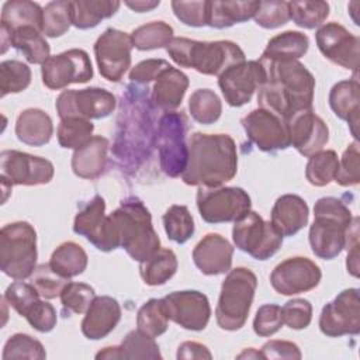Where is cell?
I'll return each instance as SVG.
<instances>
[{"instance_id": "cell-1", "label": "cell", "mask_w": 360, "mask_h": 360, "mask_svg": "<svg viewBox=\"0 0 360 360\" xmlns=\"http://www.w3.org/2000/svg\"><path fill=\"white\" fill-rule=\"evenodd\" d=\"M266 82L257 90V104L285 122L300 111L312 108L315 77L300 60H263Z\"/></svg>"}, {"instance_id": "cell-2", "label": "cell", "mask_w": 360, "mask_h": 360, "mask_svg": "<svg viewBox=\"0 0 360 360\" xmlns=\"http://www.w3.org/2000/svg\"><path fill=\"white\" fill-rule=\"evenodd\" d=\"M187 146V165L180 176L187 186L219 187L236 176L238 152L231 135L194 132Z\"/></svg>"}, {"instance_id": "cell-3", "label": "cell", "mask_w": 360, "mask_h": 360, "mask_svg": "<svg viewBox=\"0 0 360 360\" xmlns=\"http://www.w3.org/2000/svg\"><path fill=\"white\" fill-rule=\"evenodd\" d=\"M118 248L134 260L143 262L160 249V239L152 225V215L145 204L129 197L110 214Z\"/></svg>"}, {"instance_id": "cell-4", "label": "cell", "mask_w": 360, "mask_h": 360, "mask_svg": "<svg viewBox=\"0 0 360 360\" xmlns=\"http://www.w3.org/2000/svg\"><path fill=\"white\" fill-rule=\"evenodd\" d=\"M166 52L180 68L194 69L207 76H219L228 68L245 60L243 51L232 41H195L173 37Z\"/></svg>"}, {"instance_id": "cell-5", "label": "cell", "mask_w": 360, "mask_h": 360, "mask_svg": "<svg viewBox=\"0 0 360 360\" xmlns=\"http://www.w3.org/2000/svg\"><path fill=\"white\" fill-rule=\"evenodd\" d=\"M257 287L256 274L246 267L228 271L215 308L217 323L224 330H238L248 319Z\"/></svg>"}, {"instance_id": "cell-6", "label": "cell", "mask_w": 360, "mask_h": 360, "mask_svg": "<svg viewBox=\"0 0 360 360\" xmlns=\"http://www.w3.org/2000/svg\"><path fill=\"white\" fill-rule=\"evenodd\" d=\"M37 231L27 221H15L0 231V269L14 280L31 277L37 267Z\"/></svg>"}, {"instance_id": "cell-7", "label": "cell", "mask_w": 360, "mask_h": 360, "mask_svg": "<svg viewBox=\"0 0 360 360\" xmlns=\"http://www.w3.org/2000/svg\"><path fill=\"white\" fill-rule=\"evenodd\" d=\"M187 117L179 111H167L159 120L156 146L160 169L169 177H179L186 169L188 146L186 143Z\"/></svg>"}, {"instance_id": "cell-8", "label": "cell", "mask_w": 360, "mask_h": 360, "mask_svg": "<svg viewBox=\"0 0 360 360\" xmlns=\"http://www.w3.org/2000/svg\"><path fill=\"white\" fill-rule=\"evenodd\" d=\"M283 238L270 221H264L255 211L246 212L232 228L235 246L256 260L270 259L281 248Z\"/></svg>"}, {"instance_id": "cell-9", "label": "cell", "mask_w": 360, "mask_h": 360, "mask_svg": "<svg viewBox=\"0 0 360 360\" xmlns=\"http://www.w3.org/2000/svg\"><path fill=\"white\" fill-rule=\"evenodd\" d=\"M195 201L207 224L235 222L252 207L249 194L240 187H200Z\"/></svg>"}, {"instance_id": "cell-10", "label": "cell", "mask_w": 360, "mask_h": 360, "mask_svg": "<svg viewBox=\"0 0 360 360\" xmlns=\"http://www.w3.org/2000/svg\"><path fill=\"white\" fill-rule=\"evenodd\" d=\"M115 96L101 87L63 90L55 103L60 120L70 117L84 120L105 118L115 110Z\"/></svg>"}, {"instance_id": "cell-11", "label": "cell", "mask_w": 360, "mask_h": 360, "mask_svg": "<svg viewBox=\"0 0 360 360\" xmlns=\"http://www.w3.org/2000/svg\"><path fill=\"white\" fill-rule=\"evenodd\" d=\"M41 66L42 83L51 90H60L75 83H86L93 77L90 56L79 48L49 56Z\"/></svg>"}, {"instance_id": "cell-12", "label": "cell", "mask_w": 360, "mask_h": 360, "mask_svg": "<svg viewBox=\"0 0 360 360\" xmlns=\"http://www.w3.org/2000/svg\"><path fill=\"white\" fill-rule=\"evenodd\" d=\"M53 174L55 167L48 159L13 149L0 153V180L10 187L48 184Z\"/></svg>"}, {"instance_id": "cell-13", "label": "cell", "mask_w": 360, "mask_h": 360, "mask_svg": "<svg viewBox=\"0 0 360 360\" xmlns=\"http://www.w3.org/2000/svg\"><path fill=\"white\" fill-rule=\"evenodd\" d=\"M131 34L107 28L94 44V56L100 75L108 82H120L131 66Z\"/></svg>"}, {"instance_id": "cell-14", "label": "cell", "mask_w": 360, "mask_h": 360, "mask_svg": "<svg viewBox=\"0 0 360 360\" xmlns=\"http://www.w3.org/2000/svg\"><path fill=\"white\" fill-rule=\"evenodd\" d=\"M266 82V69L260 60H243L218 76V86L231 107H242L250 101Z\"/></svg>"}, {"instance_id": "cell-15", "label": "cell", "mask_w": 360, "mask_h": 360, "mask_svg": "<svg viewBox=\"0 0 360 360\" xmlns=\"http://www.w3.org/2000/svg\"><path fill=\"white\" fill-rule=\"evenodd\" d=\"M319 329L329 338L357 335L360 332V298L357 288L340 291L319 315Z\"/></svg>"}, {"instance_id": "cell-16", "label": "cell", "mask_w": 360, "mask_h": 360, "mask_svg": "<svg viewBox=\"0 0 360 360\" xmlns=\"http://www.w3.org/2000/svg\"><path fill=\"white\" fill-rule=\"evenodd\" d=\"M321 278L322 271L315 262L304 256H294L274 267L270 284L281 295H297L314 290Z\"/></svg>"}, {"instance_id": "cell-17", "label": "cell", "mask_w": 360, "mask_h": 360, "mask_svg": "<svg viewBox=\"0 0 360 360\" xmlns=\"http://www.w3.org/2000/svg\"><path fill=\"white\" fill-rule=\"evenodd\" d=\"M248 139L263 152H274L291 146L287 122L277 114L256 108L242 118Z\"/></svg>"}, {"instance_id": "cell-18", "label": "cell", "mask_w": 360, "mask_h": 360, "mask_svg": "<svg viewBox=\"0 0 360 360\" xmlns=\"http://www.w3.org/2000/svg\"><path fill=\"white\" fill-rule=\"evenodd\" d=\"M315 41L321 53L332 63L357 72L360 58V41L339 22L322 24L315 32Z\"/></svg>"}, {"instance_id": "cell-19", "label": "cell", "mask_w": 360, "mask_h": 360, "mask_svg": "<svg viewBox=\"0 0 360 360\" xmlns=\"http://www.w3.org/2000/svg\"><path fill=\"white\" fill-rule=\"evenodd\" d=\"M73 232L84 236L101 252H111L118 248L110 215H105V201L94 195L75 217Z\"/></svg>"}, {"instance_id": "cell-20", "label": "cell", "mask_w": 360, "mask_h": 360, "mask_svg": "<svg viewBox=\"0 0 360 360\" xmlns=\"http://www.w3.org/2000/svg\"><path fill=\"white\" fill-rule=\"evenodd\" d=\"M170 321L187 330H202L210 322L211 307L205 294L197 290L173 291L162 298Z\"/></svg>"}, {"instance_id": "cell-21", "label": "cell", "mask_w": 360, "mask_h": 360, "mask_svg": "<svg viewBox=\"0 0 360 360\" xmlns=\"http://www.w3.org/2000/svg\"><path fill=\"white\" fill-rule=\"evenodd\" d=\"M287 127L291 146H294L302 156L309 158L322 150L329 141L328 125L312 108L292 115L287 121Z\"/></svg>"}, {"instance_id": "cell-22", "label": "cell", "mask_w": 360, "mask_h": 360, "mask_svg": "<svg viewBox=\"0 0 360 360\" xmlns=\"http://www.w3.org/2000/svg\"><path fill=\"white\" fill-rule=\"evenodd\" d=\"M314 222L309 228V245L315 256L323 260H330L339 256V253L346 248L347 231L352 225L340 219L314 215Z\"/></svg>"}, {"instance_id": "cell-23", "label": "cell", "mask_w": 360, "mask_h": 360, "mask_svg": "<svg viewBox=\"0 0 360 360\" xmlns=\"http://www.w3.org/2000/svg\"><path fill=\"white\" fill-rule=\"evenodd\" d=\"M233 246L219 233H207L193 250V262L205 276H218L231 270Z\"/></svg>"}, {"instance_id": "cell-24", "label": "cell", "mask_w": 360, "mask_h": 360, "mask_svg": "<svg viewBox=\"0 0 360 360\" xmlns=\"http://www.w3.org/2000/svg\"><path fill=\"white\" fill-rule=\"evenodd\" d=\"M121 319V307L110 295L96 297L82 321V333L90 340H98L110 335Z\"/></svg>"}, {"instance_id": "cell-25", "label": "cell", "mask_w": 360, "mask_h": 360, "mask_svg": "<svg viewBox=\"0 0 360 360\" xmlns=\"http://www.w3.org/2000/svg\"><path fill=\"white\" fill-rule=\"evenodd\" d=\"M308 218L307 201L297 194H284L276 200L270 222L283 236H292L308 224Z\"/></svg>"}, {"instance_id": "cell-26", "label": "cell", "mask_w": 360, "mask_h": 360, "mask_svg": "<svg viewBox=\"0 0 360 360\" xmlns=\"http://www.w3.org/2000/svg\"><path fill=\"white\" fill-rule=\"evenodd\" d=\"M329 105L338 118L349 124L352 135L357 141L360 112V84L357 79L342 80L333 84L329 93Z\"/></svg>"}, {"instance_id": "cell-27", "label": "cell", "mask_w": 360, "mask_h": 360, "mask_svg": "<svg viewBox=\"0 0 360 360\" xmlns=\"http://www.w3.org/2000/svg\"><path fill=\"white\" fill-rule=\"evenodd\" d=\"M188 84L187 75L170 65L156 77L152 89V101L166 112L174 111L180 107Z\"/></svg>"}, {"instance_id": "cell-28", "label": "cell", "mask_w": 360, "mask_h": 360, "mask_svg": "<svg viewBox=\"0 0 360 360\" xmlns=\"http://www.w3.org/2000/svg\"><path fill=\"white\" fill-rule=\"evenodd\" d=\"M108 141L94 135L83 148L76 149L72 156V170L80 179L94 180L100 177L107 166Z\"/></svg>"}, {"instance_id": "cell-29", "label": "cell", "mask_w": 360, "mask_h": 360, "mask_svg": "<svg viewBox=\"0 0 360 360\" xmlns=\"http://www.w3.org/2000/svg\"><path fill=\"white\" fill-rule=\"evenodd\" d=\"M52 132V118L41 108H27L17 117L15 135L25 145L44 146L51 141Z\"/></svg>"}, {"instance_id": "cell-30", "label": "cell", "mask_w": 360, "mask_h": 360, "mask_svg": "<svg viewBox=\"0 0 360 360\" xmlns=\"http://www.w3.org/2000/svg\"><path fill=\"white\" fill-rule=\"evenodd\" d=\"M259 1H210L208 25L212 28H228L255 17Z\"/></svg>"}, {"instance_id": "cell-31", "label": "cell", "mask_w": 360, "mask_h": 360, "mask_svg": "<svg viewBox=\"0 0 360 360\" xmlns=\"http://www.w3.org/2000/svg\"><path fill=\"white\" fill-rule=\"evenodd\" d=\"M42 10L38 3L28 0L6 1L1 7L0 27L10 32L22 27H34L42 32Z\"/></svg>"}, {"instance_id": "cell-32", "label": "cell", "mask_w": 360, "mask_h": 360, "mask_svg": "<svg viewBox=\"0 0 360 360\" xmlns=\"http://www.w3.org/2000/svg\"><path fill=\"white\" fill-rule=\"evenodd\" d=\"M309 48V39L304 32L285 31L273 37L263 53V60H298L307 53Z\"/></svg>"}, {"instance_id": "cell-33", "label": "cell", "mask_w": 360, "mask_h": 360, "mask_svg": "<svg viewBox=\"0 0 360 360\" xmlns=\"http://www.w3.org/2000/svg\"><path fill=\"white\" fill-rule=\"evenodd\" d=\"M121 3L117 0H77L70 1L72 25L79 30L97 27L101 20L112 17Z\"/></svg>"}, {"instance_id": "cell-34", "label": "cell", "mask_w": 360, "mask_h": 360, "mask_svg": "<svg viewBox=\"0 0 360 360\" xmlns=\"http://www.w3.org/2000/svg\"><path fill=\"white\" fill-rule=\"evenodd\" d=\"M177 257L172 249L160 248L149 259L139 263V274L148 285H162L177 271Z\"/></svg>"}, {"instance_id": "cell-35", "label": "cell", "mask_w": 360, "mask_h": 360, "mask_svg": "<svg viewBox=\"0 0 360 360\" xmlns=\"http://www.w3.org/2000/svg\"><path fill=\"white\" fill-rule=\"evenodd\" d=\"M89 263L87 253L76 242L60 243L51 255V267L65 278H72L82 274Z\"/></svg>"}, {"instance_id": "cell-36", "label": "cell", "mask_w": 360, "mask_h": 360, "mask_svg": "<svg viewBox=\"0 0 360 360\" xmlns=\"http://www.w3.org/2000/svg\"><path fill=\"white\" fill-rule=\"evenodd\" d=\"M11 46L20 51L30 63L42 65L51 55V46L42 32L34 27H22L11 32Z\"/></svg>"}, {"instance_id": "cell-37", "label": "cell", "mask_w": 360, "mask_h": 360, "mask_svg": "<svg viewBox=\"0 0 360 360\" xmlns=\"http://www.w3.org/2000/svg\"><path fill=\"white\" fill-rule=\"evenodd\" d=\"M134 48L139 51H152L166 48L173 39V28L167 22L158 20L146 22L131 32Z\"/></svg>"}, {"instance_id": "cell-38", "label": "cell", "mask_w": 360, "mask_h": 360, "mask_svg": "<svg viewBox=\"0 0 360 360\" xmlns=\"http://www.w3.org/2000/svg\"><path fill=\"white\" fill-rule=\"evenodd\" d=\"M339 167L338 153L332 149L319 150L309 156L305 166V177L311 186L323 187L333 181Z\"/></svg>"}, {"instance_id": "cell-39", "label": "cell", "mask_w": 360, "mask_h": 360, "mask_svg": "<svg viewBox=\"0 0 360 360\" xmlns=\"http://www.w3.org/2000/svg\"><path fill=\"white\" fill-rule=\"evenodd\" d=\"M188 111L194 121L202 125H210L219 120L222 103L211 89H197L188 98Z\"/></svg>"}, {"instance_id": "cell-40", "label": "cell", "mask_w": 360, "mask_h": 360, "mask_svg": "<svg viewBox=\"0 0 360 360\" xmlns=\"http://www.w3.org/2000/svg\"><path fill=\"white\" fill-rule=\"evenodd\" d=\"M94 125L90 120L70 117L60 120L58 125V142L65 149H80L93 138Z\"/></svg>"}, {"instance_id": "cell-41", "label": "cell", "mask_w": 360, "mask_h": 360, "mask_svg": "<svg viewBox=\"0 0 360 360\" xmlns=\"http://www.w3.org/2000/svg\"><path fill=\"white\" fill-rule=\"evenodd\" d=\"M162 219L167 238L176 243H186L195 231L193 215L186 205H170Z\"/></svg>"}, {"instance_id": "cell-42", "label": "cell", "mask_w": 360, "mask_h": 360, "mask_svg": "<svg viewBox=\"0 0 360 360\" xmlns=\"http://www.w3.org/2000/svg\"><path fill=\"white\" fill-rule=\"evenodd\" d=\"M136 326L152 338H158L167 330L169 316L162 298H150L138 309Z\"/></svg>"}, {"instance_id": "cell-43", "label": "cell", "mask_w": 360, "mask_h": 360, "mask_svg": "<svg viewBox=\"0 0 360 360\" xmlns=\"http://www.w3.org/2000/svg\"><path fill=\"white\" fill-rule=\"evenodd\" d=\"M288 11L290 20H292L295 25L305 30H314L316 27H321L328 18L329 4L321 0L288 1Z\"/></svg>"}, {"instance_id": "cell-44", "label": "cell", "mask_w": 360, "mask_h": 360, "mask_svg": "<svg viewBox=\"0 0 360 360\" xmlns=\"http://www.w3.org/2000/svg\"><path fill=\"white\" fill-rule=\"evenodd\" d=\"M72 25L70 1L56 0L42 10V34L49 38L62 37Z\"/></svg>"}, {"instance_id": "cell-45", "label": "cell", "mask_w": 360, "mask_h": 360, "mask_svg": "<svg viewBox=\"0 0 360 360\" xmlns=\"http://www.w3.org/2000/svg\"><path fill=\"white\" fill-rule=\"evenodd\" d=\"M122 359L136 360V359H162L160 350L155 338L143 333L142 330H131L127 333L120 345Z\"/></svg>"}, {"instance_id": "cell-46", "label": "cell", "mask_w": 360, "mask_h": 360, "mask_svg": "<svg viewBox=\"0 0 360 360\" xmlns=\"http://www.w3.org/2000/svg\"><path fill=\"white\" fill-rule=\"evenodd\" d=\"M31 83V69L27 63L15 59L0 63V90L1 97L11 93L24 91Z\"/></svg>"}, {"instance_id": "cell-47", "label": "cell", "mask_w": 360, "mask_h": 360, "mask_svg": "<svg viewBox=\"0 0 360 360\" xmlns=\"http://www.w3.org/2000/svg\"><path fill=\"white\" fill-rule=\"evenodd\" d=\"M3 360L11 359H28V360H44L46 359V352L39 340L27 335L15 333L8 338L4 345Z\"/></svg>"}, {"instance_id": "cell-48", "label": "cell", "mask_w": 360, "mask_h": 360, "mask_svg": "<svg viewBox=\"0 0 360 360\" xmlns=\"http://www.w3.org/2000/svg\"><path fill=\"white\" fill-rule=\"evenodd\" d=\"M30 278L31 284L38 290L39 295L45 300L60 297V292L69 283V278H65L60 274H58L49 263L37 266Z\"/></svg>"}, {"instance_id": "cell-49", "label": "cell", "mask_w": 360, "mask_h": 360, "mask_svg": "<svg viewBox=\"0 0 360 360\" xmlns=\"http://www.w3.org/2000/svg\"><path fill=\"white\" fill-rule=\"evenodd\" d=\"M39 297L38 290L31 283H24L22 280L11 283L3 295L6 302H8V305L21 316L28 314V311L39 301Z\"/></svg>"}, {"instance_id": "cell-50", "label": "cell", "mask_w": 360, "mask_h": 360, "mask_svg": "<svg viewBox=\"0 0 360 360\" xmlns=\"http://www.w3.org/2000/svg\"><path fill=\"white\" fill-rule=\"evenodd\" d=\"M96 298V291L91 285L86 283H72L69 281L63 291L60 292L62 307L75 314H86L87 308Z\"/></svg>"}, {"instance_id": "cell-51", "label": "cell", "mask_w": 360, "mask_h": 360, "mask_svg": "<svg viewBox=\"0 0 360 360\" xmlns=\"http://www.w3.org/2000/svg\"><path fill=\"white\" fill-rule=\"evenodd\" d=\"M255 21L259 27L266 30H274L288 22L290 11L288 1L270 0L259 1V7L255 13Z\"/></svg>"}, {"instance_id": "cell-52", "label": "cell", "mask_w": 360, "mask_h": 360, "mask_svg": "<svg viewBox=\"0 0 360 360\" xmlns=\"http://www.w3.org/2000/svg\"><path fill=\"white\" fill-rule=\"evenodd\" d=\"M342 187L357 186L360 181V152L359 142L354 141L343 152L339 167L333 179Z\"/></svg>"}, {"instance_id": "cell-53", "label": "cell", "mask_w": 360, "mask_h": 360, "mask_svg": "<svg viewBox=\"0 0 360 360\" xmlns=\"http://www.w3.org/2000/svg\"><path fill=\"white\" fill-rule=\"evenodd\" d=\"M174 15L183 24L188 27H204L208 25V7L210 1H183L174 0L170 3Z\"/></svg>"}, {"instance_id": "cell-54", "label": "cell", "mask_w": 360, "mask_h": 360, "mask_svg": "<svg viewBox=\"0 0 360 360\" xmlns=\"http://www.w3.org/2000/svg\"><path fill=\"white\" fill-rule=\"evenodd\" d=\"M283 323L294 330L305 329L312 321V305L308 300L292 298L281 308Z\"/></svg>"}, {"instance_id": "cell-55", "label": "cell", "mask_w": 360, "mask_h": 360, "mask_svg": "<svg viewBox=\"0 0 360 360\" xmlns=\"http://www.w3.org/2000/svg\"><path fill=\"white\" fill-rule=\"evenodd\" d=\"M283 325L281 307L277 304H264L256 311L253 319V330L257 336L269 338L278 332Z\"/></svg>"}, {"instance_id": "cell-56", "label": "cell", "mask_w": 360, "mask_h": 360, "mask_svg": "<svg viewBox=\"0 0 360 360\" xmlns=\"http://www.w3.org/2000/svg\"><path fill=\"white\" fill-rule=\"evenodd\" d=\"M25 319L35 330L41 333L51 332L58 322L56 311L52 307V304L41 300L28 311Z\"/></svg>"}, {"instance_id": "cell-57", "label": "cell", "mask_w": 360, "mask_h": 360, "mask_svg": "<svg viewBox=\"0 0 360 360\" xmlns=\"http://www.w3.org/2000/svg\"><path fill=\"white\" fill-rule=\"evenodd\" d=\"M170 66V63L165 59H145L136 63L129 72V80L135 83H149L155 82L156 77Z\"/></svg>"}, {"instance_id": "cell-58", "label": "cell", "mask_w": 360, "mask_h": 360, "mask_svg": "<svg viewBox=\"0 0 360 360\" xmlns=\"http://www.w3.org/2000/svg\"><path fill=\"white\" fill-rule=\"evenodd\" d=\"M260 352L264 359L270 360H300L302 357L298 345L288 340H269L262 346Z\"/></svg>"}, {"instance_id": "cell-59", "label": "cell", "mask_w": 360, "mask_h": 360, "mask_svg": "<svg viewBox=\"0 0 360 360\" xmlns=\"http://www.w3.org/2000/svg\"><path fill=\"white\" fill-rule=\"evenodd\" d=\"M176 357L179 360H190V359H197V360H210L212 359L211 352L208 350V347L202 343L198 342H183L179 347H177V354Z\"/></svg>"}, {"instance_id": "cell-60", "label": "cell", "mask_w": 360, "mask_h": 360, "mask_svg": "<svg viewBox=\"0 0 360 360\" xmlns=\"http://www.w3.org/2000/svg\"><path fill=\"white\" fill-rule=\"evenodd\" d=\"M160 4L159 0H135V1H125V6L134 10L135 13H146L152 11Z\"/></svg>"}, {"instance_id": "cell-61", "label": "cell", "mask_w": 360, "mask_h": 360, "mask_svg": "<svg viewBox=\"0 0 360 360\" xmlns=\"http://www.w3.org/2000/svg\"><path fill=\"white\" fill-rule=\"evenodd\" d=\"M96 359H107V360H121L122 354L120 350V346H107L103 347V350H100L96 354Z\"/></svg>"}, {"instance_id": "cell-62", "label": "cell", "mask_w": 360, "mask_h": 360, "mask_svg": "<svg viewBox=\"0 0 360 360\" xmlns=\"http://www.w3.org/2000/svg\"><path fill=\"white\" fill-rule=\"evenodd\" d=\"M236 359H264V357H263L260 350H256L253 347H248L242 353H239L236 356Z\"/></svg>"}]
</instances>
